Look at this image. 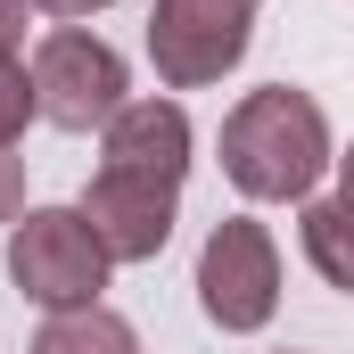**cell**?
I'll return each mask as SVG.
<instances>
[{
	"label": "cell",
	"mask_w": 354,
	"mask_h": 354,
	"mask_svg": "<svg viewBox=\"0 0 354 354\" xmlns=\"http://www.w3.org/2000/svg\"><path fill=\"white\" fill-rule=\"evenodd\" d=\"M223 165L248 198H305L330 165V124L305 91H248L223 124Z\"/></svg>",
	"instance_id": "1"
},
{
	"label": "cell",
	"mask_w": 354,
	"mask_h": 354,
	"mask_svg": "<svg viewBox=\"0 0 354 354\" xmlns=\"http://www.w3.org/2000/svg\"><path fill=\"white\" fill-rule=\"evenodd\" d=\"M8 272H17V288L33 305L83 313L99 297V280H107V256H99V239H91V223L75 206H33L17 223V239H8Z\"/></svg>",
	"instance_id": "2"
},
{
	"label": "cell",
	"mask_w": 354,
	"mask_h": 354,
	"mask_svg": "<svg viewBox=\"0 0 354 354\" xmlns=\"http://www.w3.org/2000/svg\"><path fill=\"white\" fill-rule=\"evenodd\" d=\"M33 107L50 115V124H66V132H91V124H107L115 107H124V58L107 50V41H91V33H50L41 50H33Z\"/></svg>",
	"instance_id": "3"
},
{
	"label": "cell",
	"mask_w": 354,
	"mask_h": 354,
	"mask_svg": "<svg viewBox=\"0 0 354 354\" xmlns=\"http://www.w3.org/2000/svg\"><path fill=\"white\" fill-rule=\"evenodd\" d=\"M248 17H256V0H157V17H149L157 75L181 83V91H189V83H214L223 66H239Z\"/></svg>",
	"instance_id": "4"
},
{
	"label": "cell",
	"mask_w": 354,
	"mask_h": 354,
	"mask_svg": "<svg viewBox=\"0 0 354 354\" xmlns=\"http://www.w3.org/2000/svg\"><path fill=\"white\" fill-rule=\"evenodd\" d=\"M198 288H206V313L223 330H264L272 305H280V256L256 223H214L206 256H198Z\"/></svg>",
	"instance_id": "5"
},
{
	"label": "cell",
	"mask_w": 354,
	"mask_h": 354,
	"mask_svg": "<svg viewBox=\"0 0 354 354\" xmlns=\"http://www.w3.org/2000/svg\"><path fill=\"white\" fill-rule=\"evenodd\" d=\"M83 223L91 239H99V256L115 264H140V256H157L165 248V231H174V181H132V174H99L83 198Z\"/></svg>",
	"instance_id": "6"
},
{
	"label": "cell",
	"mask_w": 354,
	"mask_h": 354,
	"mask_svg": "<svg viewBox=\"0 0 354 354\" xmlns=\"http://www.w3.org/2000/svg\"><path fill=\"white\" fill-rule=\"evenodd\" d=\"M189 165V115L174 99H140V107H115L107 115V165L99 174H132V181H174Z\"/></svg>",
	"instance_id": "7"
},
{
	"label": "cell",
	"mask_w": 354,
	"mask_h": 354,
	"mask_svg": "<svg viewBox=\"0 0 354 354\" xmlns=\"http://www.w3.org/2000/svg\"><path fill=\"white\" fill-rule=\"evenodd\" d=\"M33 354H140V338H132L115 313L83 305V313H58V322L33 338Z\"/></svg>",
	"instance_id": "8"
},
{
	"label": "cell",
	"mask_w": 354,
	"mask_h": 354,
	"mask_svg": "<svg viewBox=\"0 0 354 354\" xmlns=\"http://www.w3.org/2000/svg\"><path fill=\"white\" fill-rule=\"evenodd\" d=\"M338 223H346L338 206H313V214H305V239H313V264H322V280H338V288H346L354 272H346V248H338Z\"/></svg>",
	"instance_id": "9"
},
{
	"label": "cell",
	"mask_w": 354,
	"mask_h": 354,
	"mask_svg": "<svg viewBox=\"0 0 354 354\" xmlns=\"http://www.w3.org/2000/svg\"><path fill=\"white\" fill-rule=\"evenodd\" d=\"M25 115H33V83H25V66H0V149L25 132Z\"/></svg>",
	"instance_id": "10"
},
{
	"label": "cell",
	"mask_w": 354,
	"mask_h": 354,
	"mask_svg": "<svg viewBox=\"0 0 354 354\" xmlns=\"http://www.w3.org/2000/svg\"><path fill=\"white\" fill-rule=\"evenodd\" d=\"M17 214H25V157L0 149V223H17Z\"/></svg>",
	"instance_id": "11"
},
{
	"label": "cell",
	"mask_w": 354,
	"mask_h": 354,
	"mask_svg": "<svg viewBox=\"0 0 354 354\" xmlns=\"http://www.w3.org/2000/svg\"><path fill=\"white\" fill-rule=\"evenodd\" d=\"M25 50V0H0V66H17Z\"/></svg>",
	"instance_id": "12"
},
{
	"label": "cell",
	"mask_w": 354,
	"mask_h": 354,
	"mask_svg": "<svg viewBox=\"0 0 354 354\" xmlns=\"http://www.w3.org/2000/svg\"><path fill=\"white\" fill-rule=\"evenodd\" d=\"M50 17H91V8H107V0H41Z\"/></svg>",
	"instance_id": "13"
}]
</instances>
